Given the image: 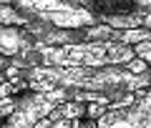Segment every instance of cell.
Segmentation results:
<instances>
[{"label":"cell","mask_w":151,"mask_h":128,"mask_svg":"<svg viewBox=\"0 0 151 128\" xmlns=\"http://www.w3.org/2000/svg\"><path fill=\"white\" fill-rule=\"evenodd\" d=\"M70 3L91 10L98 23L116 30L144 28L146 15L151 13V0H70Z\"/></svg>","instance_id":"obj_4"},{"label":"cell","mask_w":151,"mask_h":128,"mask_svg":"<svg viewBox=\"0 0 151 128\" xmlns=\"http://www.w3.org/2000/svg\"><path fill=\"white\" fill-rule=\"evenodd\" d=\"M3 128H8V126H3Z\"/></svg>","instance_id":"obj_17"},{"label":"cell","mask_w":151,"mask_h":128,"mask_svg":"<svg viewBox=\"0 0 151 128\" xmlns=\"http://www.w3.org/2000/svg\"><path fill=\"white\" fill-rule=\"evenodd\" d=\"M70 101V91L68 88H58L53 85L50 91L40 93V91H28L25 96L18 98V108L3 126L8 128H33L38 121L48 118L60 103Z\"/></svg>","instance_id":"obj_5"},{"label":"cell","mask_w":151,"mask_h":128,"mask_svg":"<svg viewBox=\"0 0 151 128\" xmlns=\"http://www.w3.org/2000/svg\"><path fill=\"white\" fill-rule=\"evenodd\" d=\"M134 48H136V55L144 58L146 63L151 65V40H149V43H139V45H134Z\"/></svg>","instance_id":"obj_12"},{"label":"cell","mask_w":151,"mask_h":128,"mask_svg":"<svg viewBox=\"0 0 151 128\" xmlns=\"http://www.w3.org/2000/svg\"><path fill=\"white\" fill-rule=\"evenodd\" d=\"M13 5L33 23H43L60 30L98 25V18L91 10L76 5L70 0H15Z\"/></svg>","instance_id":"obj_3"},{"label":"cell","mask_w":151,"mask_h":128,"mask_svg":"<svg viewBox=\"0 0 151 128\" xmlns=\"http://www.w3.org/2000/svg\"><path fill=\"white\" fill-rule=\"evenodd\" d=\"M144 28H149V30H151V13L146 15V20H144Z\"/></svg>","instance_id":"obj_15"},{"label":"cell","mask_w":151,"mask_h":128,"mask_svg":"<svg viewBox=\"0 0 151 128\" xmlns=\"http://www.w3.org/2000/svg\"><path fill=\"white\" fill-rule=\"evenodd\" d=\"M139 101L129 108H111L98 128H151V88L136 91Z\"/></svg>","instance_id":"obj_6"},{"label":"cell","mask_w":151,"mask_h":128,"mask_svg":"<svg viewBox=\"0 0 151 128\" xmlns=\"http://www.w3.org/2000/svg\"><path fill=\"white\" fill-rule=\"evenodd\" d=\"M126 68H129V70H131L134 75H146V73H149V68H151V65L146 63L144 58H134L131 63H126Z\"/></svg>","instance_id":"obj_11"},{"label":"cell","mask_w":151,"mask_h":128,"mask_svg":"<svg viewBox=\"0 0 151 128\" xmlns=\"http://www.w3.org/2000/svg\"><path fill=\"white\" fill-rule=\"evenodd\" d=\"M33 128H53V121H50V118H43V121H38Z\"/></svg>","instance_id":"obj_14"},{"label":"cell","mask_w":151,"mask_h":128,"mask_svg":"<svg viewBox=\"0 0 151 128\" xmlns=\"http://www.w3.org/2000/svg\"><path fill=\"white\" fill-rule=\"evenodd\" d=\"M76 121H68V118H58V121H53V128H73Z\"/></svg>","instance_id":"obj_13"},{"label":"cell","mask_w":151,"mask_h":128,"mask_svg":"<svg viewBox=\"0 0 151 128\" xmlns=\"http://www.w3.org/2000/svg\"><path fill=\"white\" fill-rule=\"evenodd\" d=\"M86 108L88 103H81V101H65L50 113V121H58V118H68V121H78V118H86Z\"/></svg>","instance_id":"obj_8"},{"label":"cell","mask_w":151,"mask_h":128,"mask_svg":"<svg viewBox=\"0 0 151 128\" xmlns=\"http://www.w3.org/2000/svg\"><path fill=\"white\" fill-rule=\"evenodd\" d=\"M73 128H86V126H83V118H78V121L73 123Z\"/></svg>","instance_id":"obj_16"},{"label":"cell","mask_w":151,"mask_h":128,"mask_svg":"<svg viewBox=\"0 0 151 128\" xmlns=\"http://www.w3.org/2000/svg\"><path fill=\"white\" fill-rule=\"evenodd\" d=\"M0 23L3 25H13V28H25L30 20L15 5H0Z\"/></svg>","instance_id":"obj_9"},{"label":"cell","mask_w":151,"mask_h":128,"mask_svg":"<svg viewBox=\"0 0 151 128\" xmlns=\"http://www.w3.org/2000/svg\"><path fill=\"white\" fill-rule=\"evenodd\" d=\"M33 43L35 40L25 33V28H13V25L0 28V53L5 58H20Z\"/></svg>","instance_id":"obj_7"},{"label":"cell","mask_w":151,"mask_h":128,"mask_svg":"<svg viewBox=\"0 0 151 128\" xmlns=\"http://www.w3.org/2000/svg\"><path fill=\"white\" fill-rule=\"evenodd\" d=\"M20 68H23V78L28 80L30 91H40V93H45V91H50L53 85H58V88H68V91L106 93V96H111L113 101H116V98H121L124 93H136V91H141V88H151V73L134 75L126 65H111V68L20 65Z\"/></svg>","instance_id":"obj_1"},{"label":"cell","mask_w":151,"mask_h":128,"mask_svg":"<svg viewBox=\"0 0 151 128\" xmlns=\"http://www.w3.org/2000/svg\"><path fill=\"white\" fill-rule=\"evenodd\" d=\"M15 108H18V98H15V96L0 98V118H3V123H5L8 118L15 113Z\"/></svg>","instance_id":"obj_10"},{"label":"cell","mask_w":151,"mask_h":128,"mask_svg":"<svg viewBox=\"0 0 151 128\" xmlns=\"http://www.w3.org/2000/svg\"><path fill=\"white\" fill-rule=\"evenodd\" d=\"M134 58H139L134 45L113 40L81 43V45H45L35 40L15 60L20 65H53V68H111L126 65Z\"/></svg>","instance_id":"obj_2"}]
</instances>
